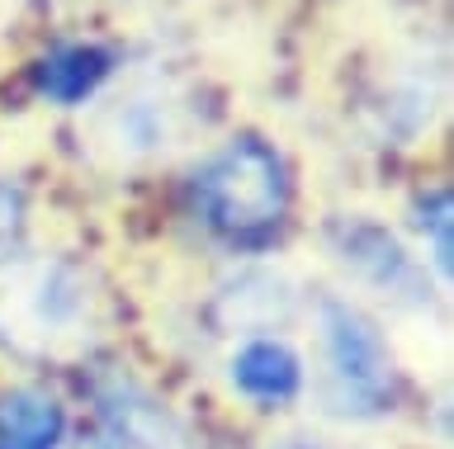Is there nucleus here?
Segmentation results:
<instances>
[{"instance_id":"obj_12","label":"nucleus","mask_w":454,"mask_h":449,"mask_svg":"<svg viewBox=\"0 0 454 449\" xmlns=\"http://www.w3.org/2000/svg\"><path fill=\"white\" fill-rule=\"evenodd\" d=\"M20 232H24V190L0 175V256H10Z\"/></svg>"},{"instance_id":"obj_13","label":"nucleus","mask_w":454,"mask_h":449,"mask_svg":"<svg viewBox=\"0 0 454 449\" xmlns=\"http://www.w3.org/2000/svg\"><path fill=\"white\" fill-rule=\"evenodd\" d=\"M270 449H326V445L312 440V435H289V440H279V445H270Z\"/></svg>"},{"instance_id":"obj_11","label":"nucleus","mask_w":454,"mask_h":449,"mask_svg":"<svg viewBox=\"0 0 454 449\" xmlns=\"http://www.w3.org/2000/svg\"><path fill=\"white\" fill-rule=\"evenodd\" d=\"M417 232L431 242V265L440 279H450V194L435 190L417 204Z\"/></svg>"},{"instance_id":"obj_6","label":"nucleus","mask_w":454,"mask_h":449,"mask_svg":"<svg viewBox=\"0 0 454 449\" xmlns=\"http://www.w3.org/2000/svg\"><path fill=\"white\" fill-rule=\"evenodd\" d=\"M298 313V289L289 275L279 270H241L213 293V327L218 331H241L251 336H270Z\"/></svg>"},{"instance_id":"obj_5","label":"nucleus","mask_w":454,"mask_h":449,"mask_svg":"<svg viewBox=\"0 0 454 449\" xmlns=\"http://www.w3.org/2000/svg\"><path fill=\"white\" fill-rule=\"evenodd\" d=\"M95 406H99V426H105L99 435L114 449H190L180 421L133 378H109L99 388Z\"/></svg>"},{"instance_id":"obj_9","label":"nucleus","mask_w":454,"mask_h":449,"mask_svg":"<svg viewBox=\"0 0 454 449\" xmlns=\"http://www.w3.org/2000/svg\"><path fill=\"white\" fill-rule=\"evenodd\" d=\"M0 449H67V412L43 388L0 392Z\"/></svg>"},{"instance_id":"obj_10","label":"nucleus","mask_w":454,"mask_h":449,"mask_svg":"<svg viewBox=\"0 0 454 449\" xmlns=\"http://www.w3.org/2000/svg\"><path fill=\"white\" fill-rule=\"evenodd\" d=\"M114 72V52L99 48V43H67L43 58L38 66V86L43 95H52V100L62 105H81L90 100L99 90V81Z\"/></svg>"},{"instance_id":"obj_8","label":"nucleus","mask_w":454,"mask_h":449,"mask_svg":"<svg viewBox=\"0 0 454 449\" xmlns=\"http://www.w3.org/2000/svg\"><path fill=\"white\" fill-rule=\"evenodd\" d=\"M105 143L123 161L161 157L176 143V105L161 90H133L105 114Z\"/></svg>"},{"instance_id":"obj_3","label":"nucleus","mask_w":454,"mask_h":449,"mask_svg":"<svg viewBox=\"0 0 454 449\" xmlns=\"http://www.w3.org/2000/svg\"><path fill=\"white\" fill-rule=\"evenodd\" d=\"M289 166L261 137H237L194 171V208L213 232L232 242H255L275 232L289 213Z\"/></svg>"},{"instance_id":"obj_2","label":"nucleus","mask_w":454,"mask_h":449,"mask_svg":"<svg viewBox=\"0 0 454 449\" xmlns=\"http://www.w3.org/2000/svg\"><path fill=\"white\" fill-rule=\"evenodd\" d=\"M317 341H322V378L317 398L340 421H379L397 406V360L383 331L355 303L326 298L317 303Z\"/></svg>"},{"instance_id":"obj_14","label":"nucleus","mask_w":454,"mask_h":449,"mask_svg":"<svg viewBox=\"0 0 454 449\" xmlns=\"http://www.w3.org/2000/svg\"><path fill=\"white\" fill-rule=\"evenodd\" d=\"M71 449H114L105 435H90V440H81V445H71Z\"/></svg>"},{"instance_id":"obj_4","label":"nucleus","mask_w":454,"mask_h":449,"mask_svg":"<svg viewBox=\"0 0 454 449\" xmlns=\"http://www.w3.org/2000/svg\"><path fill=\"white\" fill-rule=\"evenodd\" d=\"M326 242H332L336 260L346 270L360 275V284H369L374 293H383L397 307H426L431 303V284H426V270L397 246V236L388 228L369 218H336L326 228Z\"/></svg>"},{"instance_id":"obj_1","label":"nucleus","mask_w":454,"mask_h":449,"mask_svg":"<svg viewBox=\"0 0 454 449\" xmlns=\"http://www.w3.org/2000/svg\"><path fill=\"white\" fill-rule=\"evenodd\" d=\"M95 341V284L67 256H0V350L34 364L76 360Z\"/></svg>"},{"instance_id":"obj_7","label":"nucleus","mask_w":454,"mask_h":449,"mask_svg":"<svg viewBox=\"0 0 454 449\" xmlns=\"http://www.w3.org/2000/svg\"><path fill=\"white\" fill-rule=\"evenodd\" d=\"M232 388L255 406H284L303 392V360L279 336H251L227 364Z\"/></svg>"}]
</instances>
